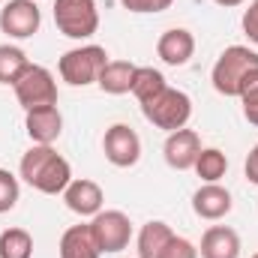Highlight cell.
<instances>
[{"label": "cell", "instance_id": "obj_1", "mask_svg": "<svg viewBox=\"0 0 258 258\" xmlns=\"http://www.w3.org/2000/svg\"><path fill=\"white\" fill-rule=\"evenodd\" d=\"M27 186H33L42 195H63V189L72 183V168L51 144H33L18 165Z\"/></svg>", "mask_w": 258, "mask_h": 258}, {"label": "cell", "instance_id": "obj_2", "mask_svg": "<svg viewBox=\"0 0 258 258\" xmlns=\"http://www.w3.org/2000/svg\"><path fill=\"white\" fill-rule=\"evenodd\" d=\"M258 66V51L246 48V45H228L219 60L213 63L210 72V81H213V90L222 93V96H237L240 90V81Z\"/></svg>", "mask_w": 258, "mask_h": 258}, {"label": "cell", "instance_id": "obj_3", "mask_svg": "<svg viewBox=\"0 0 258 258\" xmlns=\"http://www.w3.org/2000/svg\"><path fill=\"white\" fill-rule=\"evenodd\" d=\"M141 114H144L156 129L174 132V129H183L189 123V117H192V99H189L183 90L165 87L159 96H153L150 102L141 105Z\"/></svg>", "mask_w": 258, "mask_h": 258}, {"label": "cell", "instance_id": "obj_4", "mask_svg": "<svg viewBox=\"0 0 258 258\" xmlns=\"http://www.w3.org/2000/svg\"><path fill=\"white\" fill-rule=\"evenodd\" d=\"M105 63H108V51L102 45H81V48H69L57 60V72L66 84L87 87L99 81V72Z\"/></svg>", "mask_w": 258, "mask_h": 258}, {"label": "cell", "instance_id": "obj_5", "mask_svg": "<svg viewBox=\"0 0 258 258\" xmlns=\"http://www.w3.org/2000/svg\"><path fill=\"white\" fill-rule=\"evenodd\" d=\"M54 24L69 39H90L99 30L96 0H54Z\"/></svg>", "mask_w": 258, "mask_h": 258}, {"label": "cell", "instance_id": "obj_6", "mask_svg": "<svg viewBox=\"0 0 258 258\" xmlns=\"http://www.w3.org/2000/svg\"><path fill=\"white\" fill-rule=\"evenodd\" d=\"M12 90H15V99H18V105L24 111L57 105V81L45 66L30 63L24 69V75L12 84Z\"/></svg>", "mask_w": 258, "mask_h": 258}, {"label": "cell", "instance_id": "obj_7", "mask_svg": "<svg viewBox=\"0 0 258 258\" xmlns=\"http://www.w3.org/2000/svg\"><path fill=\"white\" fill-rule=\"evenodd\" d=\"M90 234H93V243L102 255H111V252H123L132 240V222L123 210H99L90 222Z\"/></svg>", "mask_w": 258, "mask_h": 258}, {"label": "cell", "instance_id": "obj_8", "mask_svg": "<svg viewBox=\"0 0 258 258\" xmlns=\"http://www.w3.org/2000/svg\"><path fill=\"white\" fill-rule=\"evenodd\" d=\"M42 24V12L36 0H9L0 9V30L9 39H30Z\"/></svg>", "mask_w": 258, "mask_h": 258}, {"label": "cell", "instance_id": "obj_9", "mask_svg": "<svg viewBox=\"0 0 258 258\" xmlns=\"http://www.w3.org/2000/svg\"><path fill=\"white\" fill-rule=\"evenodd\" d=\"M102 150H105V159L111 165L132 168L141 159V138H138V132L129 126V123H114V126L105 129Z\"/></svg>", "mask_w": 258, "mask_h": 258}, {"label": "cell", "instance_id": "obj_10", "mask_svg": "<svg viewBox=\"0 0 258 258\" xmlns=\"http://www.w3.org/2000/svg\"><path fill=\"white\" fill-rule=\"evenodd\" d=\"M162 153H165V162H168L171 168L189 171L195 165V159H198V153H201V138H198L195 129H186V126L174 129V132H168Z\"/></svg>", "mask_w": 258, "mask_h": 258}, {"label": "cell", "instance_id": "obj_11", "mask_svg": "<svg viewBox=\"0 0 258 258\" xmlns=\"http://www.w3.org/2000/svg\"><path fill=\"white\" fill-rule=\"evenodd\" d=\"M63 201H66V207H69L72 213L90 216V219H93V216L102 210V204H105V192H102V186H99L96 180L78 177V180H72V183L63 189Z\"/></svg>", "mask_w": 258, "mask_h": 258}, {"label": "cell", "instance_id": "obj_12", "mask_svg": "<svg viewBox=\"0 0 258 258\" xmlns=\"http://www.w3.org/2000/svg\"><path fill=\"white\" fill-rule=\"evenodd\" d=\"M231 207H234L231 192H228L225 186H219V183H204V186H198L195 195H192L195 216H201V219H207V222H216V219L228 216Z\"/></svg>", "mask_w": 258, "mask_h": 258}, {"label": "cell", "instance_id": "obj_13", "mask_svg": "<svg viewBox=\"0 0 258 258\" xmlns=\"http://www.w3.org/2000/svg\"><path fill=\"white\" fill-rule=\"evenodd\" d=\"M24 126L33 144H54L63 132V114L57 105H45V108H33L24 117Z\"/></svg>", "mask_w": 258, "mask_h": 258}, {"label": "cell", "instance_id": "obj_14", "mask_svg": "<svg viewBox=\"0 0 258 258\" xmlns=\"http://www.w3.org/2000/svg\"><path fill=\"white\" fill-rule=\"evenodd\" d=\"M156 54L162 57V63L168 66H186L195 54V36L186 27H171V30H165L159 36Z\"/></svg>", "mask_w": 258, "mask_h": 258}, {"label": "cell", "instance_id": "obj_15", "mask_svg": "<svg viewBox=\"0 0 258 258\" xmlns=\"http://www.w3.org/2000/svg\"><path fill=\"white\" fill-rule=\"evenodd\" d=\"M201 258H240V234L228 225H210L198 246Z\"/></svg>", "mask_w": 258, "mask_h": 258}, {"label": "cell", "instance_id": "obj_16", "mask_svg": "<svg viewBox=\"0 0 258 258\" xmlns=\"http://www.w3.org/2000/svg\"><path fill=\"white\" fill-rule=\"evenodd\" d=\"M174 240V231L162 219H150L138 231V258H162L165 246Z\"/></svg>", "mask_w": 258, "mask_h": 258}, {"label": "cell", "instance_id": "obj_17", "mask_svg": "<svg viewBox=\"0 0 258 258\" xmlns=\"http://www.w3.org/2000/svg\"><path fill=\"white\" fill-rule=\"evenodd\" d=\"M135 69L138 66L129 63V60H108L99 72V90L102 93H111V96H120V93H132V78H135Z\"/></svg>", "mask_w": 258, "mask_h": 258}, {"label": "cell", "instance_id": "obj_18", "mask_svg": "<svg viewBox=\"0 0 258 258\" xmlns=\"http://www.w3.org/2000/svg\"><path fill=\"white\" fill-rule=\"evenodd\" d=\"M90 225H69L60 237V258H99Z\"/></svg>", "mask_w": 258, "mask_h": 258}, {"label": "cell", "instance_id": "obj_19", "mask_svg": "<svg viewBox=\"0 0 258 258\" xmlns=\"http://www.w3.org/2000/svg\"><path fill=\"white\" fill-rule=\"evenodd\" d=\"M165 87H168V81H165V75H162L159 69H153V66H138V69H135V78H132V96L138 99V105L150 102V99L159 96Z\"/></svg>", "mask_w": 258, "mask_h": 258}, {"label": "cell", "instance_id": "obj_20", "mask_svg": "<svg viewBox=\"0 0 258 258\" xmlns=\"http://www.w3.org/2000/svg\"><path fill=\"white\" fill-rule=\"evenodd\" d=\"M192 168L204 183H219L225 177V171H228V156L219 147H201Z\"/></svg>", "mask_w": 258, "mask_h": 258}, {"label": "cell", "instance_id": "obj_21", "mask_svg": "<svg viewBox=\"0 0 258 258\" xmlns=\"http://www.w3.org/2000/svg\"><path fill=\"white\" fill-rule=\"evenodd\" d=\"M27 66H30V60L18 45H9V42L0 45V84H15Z\"/></svg>", "mask_w": 258, "mask_h": 258}, {"label": "cell", "instance_id": "obj_22", "mask_svg": "<svg viewBox=\"0 0 258 258\" xmlns=\"http://www.w3.org/2000/svg\"><path fill=\"white\" fill-rule=\"evenodd\" d=\"M0 258H33V237L24 228L0 231Z\"/></svg>", "mask_w": 258, "mask_h": 258}, {"label": "cell", "instance_id": "obj_23", "mask_svg": "<svg viewBox=\"0 0 258 258\" xmlns=\"http://www.w3.org/2000/svg\"><path fill=\"white\" fill-rule=\"evenodd\" d=\"M18 177L9 168H0V213H9L18 204Z\"/></svg>", "mask_w": 258, "mask_h": 258}, {"label": "cell", "instance_id": "obj_24", "mask_svg": "<svg viewBox=\"0 0 258 258\" xmlns=\"http://www.w3.org/2000/svg\"><path fill=\"white\" fill-rule=\"evenodd\" d=\"M237 99L243 102V108H255L258 105V66L240 81V90H237Z\"/></svg>", "mask_w": 258, "mask_h": 258}, {"label": "cell", "instance_id": "obj_25", "mask_svg": "<svg viewBox=\"0 0 258 258\" xmlns=\"http://www.w3.org/2000/svg\"><path fill=\"white\" fill-rule=\"evenodd\" d=\"M120 3H123V9H129V12L144 15V12H165V9H171L174 0H120Z\"/></svg>", "mask_w": 258, "mask_h": 258}, {"label": "cell", "instance_id": "obj_26", "mask_svg": "<svg viewBox=\"0 0 258 258\" xmlns=\"http://www.w3.org/2000/svg\"><path fill=\"white\" fill-rule=\"evenodd\" d=\"M162 258H198V246H192L186 237H177L174 234V240L165 246Z\"/></svg>", "mask_w": 258, "mask_h": 258}, {"label": "cell", "instance_id": "obj_27", "mask_svg": "<svg viewBox=\"0 0 258 258\" xmlns=\"http://www.w3.org/2000/svg\"><path fill=\"white\" fill-rule=\"evenodd\" d=\"M243 33L249 36V42L258 45V0H252L249 9L243 12Z\"/></svg>", "mask_w": 258, "mask_h": 258}, {"label": "cell", "instance_id": "obj_28", "mask_svg": "<svg viewBox=\"0 0 258 258\" xmlns=\"http://www.w3.org/2000/svg\"><path fill=\"white\" fill-rule=\"evenodd\" d=\"M243 171H246V180L258 186V144L252 147V150H249V156H246V165H243Z\"/></svg>", "mask_w": 258, "mask_h": 258}, {"label": "cell", "instance_id": "obj_29", "mask_svg": "<svg viewBox=\"0 0 258 258\" xmlns=\"http://www.w3.org/2000/svg\"><path fill=\"white\" fill-rule=\"evenodd\" d=\"M243 114H246V120H249L252 126H258V105L255 108H243Z\"/></svg>", "mask_w": 258, "mask_h": 258}, {"label": "cell", "instance_id": "obj_30", "mask_svg": "<svg viewBox=\"0 0 258 258\" xmlns=\"http://www.w3.org/2000/svg\"><path fill=\"white\" fill-rule=\"evenodd\" d=\"M216 6H225V9H231V6H240L243 0H213Z\"/></svg>", "mask_w": 258, "mask_h": 258}, {"label": "cell", "instance_id": "obj_31", "mask_svg": "<svg viewBox=\"0 0 258 258\" xmlns=\"http://www.w3.org/2000/svg\"><path fill=\"white\" fill-rule=\"evenodd\" d=\"M252 258H258V252H255V255H252Z\"/></svg>", "mask_w": 258, "mask_h": 258}, {"label": "cell", "instance_id": "obj_32", "mask_svg": "<svg viewBox=\"0 0 258 258\" xmlns=\"http://www.w3.org/2000/svg\"><path fill=\"white\" fill-rule=\"evenodd\" d=\"M0 3H3V0H0Z\"/></svg>", "mask_w": 258, "mask_h": 258}]
</instances>
